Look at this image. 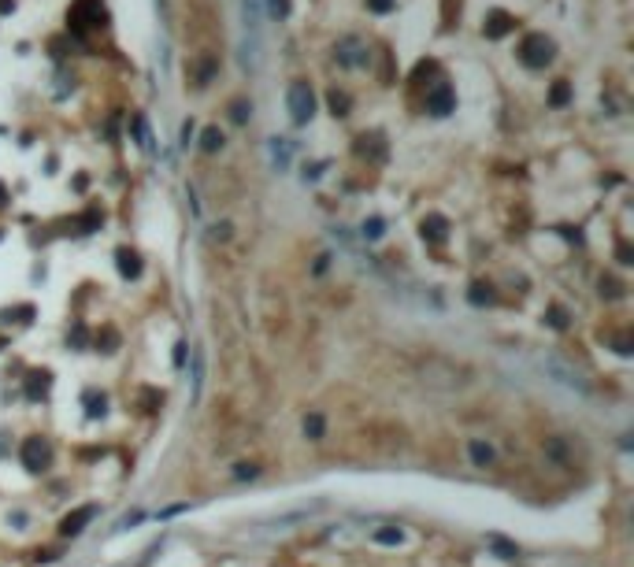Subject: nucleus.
I'll use <instances>...</instances> for the list:
<instances>
[{
	"mask_svg": "<svg viewBox=\"0 0 634 567\" xmlns=\"http://www.w3.org/2000/svg\"><path fill=\"white\" fill-rule=\"evenodd\" d=\"M419 378L434 390H464L475 382L471 378V367H464V363H456L449 356H423L419 360Z\"/></svg>",
	"mask_w": 634,
	"mask_h": 567,
	"instance_id": "nucleus-1",
	"label": "nucleus"
},
{
	"mask_svg": "<svg viewBox=\"0 0 634 567\" xmlns=\"http://www.w3.org/2000/svg\"><path fill=\"white\" fill-rule=\"evenodd\" d=\"M553 49L556 45L545 34H526L520 41V63H523V67H531V71H542L545 63L553 60Z\"/></svg>",
	"mask_w": 634,
	"mask_h": 567,
	"instance_id": "nucleus-2",
	"label": "nucleus"
},
{
	"mask_svg": "<svg viewBox=\"0 0 634 567\" xmlns=\"http://www.w3.org/2000/svg\"><path fill=\"white\" fill-rule=\"evenodd\" d=\"M286 104H289V115H293V123L297 126H305L311 115H316V97H311V85L308 82H293L289 85V93H286Z\"/></svg>",
	"mask_w": 634,
	"mask_h": 567,
	"instance_id": "nucleus-3",
	"label": "nucleus"
},
{
	"mask_svg": "<svg viewBox=\"0 0 634 567\" xmlns=\"http://www.w3.org/2000/svg\"><path fill=\"white\" fill-rule=\"evenodd\" d=\"M19 456H23V467H30V471H45L52 464V448H49L45 437H26Z\"/></svg>",
	"mask_w": 634,
	"mask_h": 567,
	"instance_id": "nucleus-4",
	"label": "nucleus"
},
{
	"mask_svg": "<svg viewBox=\"0 0 634 567\" xmlns=\"http://www.w3.org/2000/svg\"><path fill=\"white\" fill-rule=\"evenodd\" d=\"M334 56L341 67H363L368 63V45H363L360 37H341L334 45Z\"/></svg>",
	"mask_w": 634,
	"mask_h": 567,
	"instance_id": "nucleus-5",
	"label": "nucleus"
},
{
	"mask_svg": "<svg viewBox=\"0 0 634 567\" xmlns=\"http://www.w3.org/2000/svg\"><path fill=\"white\" fill-rule=\"evenodd\" d=\"M512 30H515V15L501 12V8H493V12H486V19H482V34H486L490 41L512 34Z\"/></svg>",
	"mask_w": 634,
	"mask_h": 567,
	"instance_id": "nucleus-6",
	"label": "nucleus"
},
{
	"mask_svg": "<svg viewBox=\"0 0 634 567\" xmlns=\"http://www.w3.org/2000/svg\"><path fill=\"white\" fill-rule=\"evenodd\" d=\"M453 108H456L453 89H449L445 82H434V85H431V93H427V112H431V115H449Z\"/></svg>",
	"mask_w": 634,
	"mask_h": 567,
	"instance_id": "nucleus-7",
	"label": "nucleus"
},
{
	"mask_svg": "<svg viewBox=\"0 0 634 567\" xmlns=\"http://www.w3.org/2000/svg\"><path fill=\"white\" fill-rule=\"evenodd\" d=\"M96 516V508L93 505H85V508H74L71 516H63V523H60V534H82L85 530V523H89Z\"/></svg>",
	"mask_w": 634,
	"mask_h": 567,
	"instance_id": "nucleus-8",
	"label": "nucleus"
},
{
	"mask_svg": "<svg viewBox=\"0 0 634 567\" xmlns=\"http://www.w3.org/2000/svg\"><path fill=\"white\" fill-rule=\"evenodd\" d=\"M468 453H471V464H475V467H493V460H497L493 445L482 442V437H471V442H468Z\"/></svg>",
	"mask_w": 634,
	"mask_h": 567,
	"instance_id": "nucleus-9",
	"label": "nucleus"
},
{
	"mask_svg": "<svg viewBox=\"0 0 634 567\" xmlns=\"http://www.w3.org/2000/svg\"><path fill=\"white\" fill-rule=\"evenodd\" d=\"M545 371L556 374V382H560V386H567V390H586V386H583V378H579V374H575L572 367H564L560 360H545Z\"/></svg>",
	"mask_w": 634,
	"mask_h": 567,
	"instance_id": "nucleus-10",
	"label": "nucleus"
},
{
	"mask_svg": "<svg viewBox=\"0 0 634 567\" xmlns=\"http://www.w3.org/2000/svg\"><path fill=\"white\" fill-rule=\"evenodd\" d=\"M357 152L360 156H371L375 164H382V159H386V145H382L379 134H371V137L363 134V137H357Z\"/></svg>",
	"mask_w": 634,
	"mask_h": 567,
	"instance_id": "nucleus-11",
	"label": "nucleus"
},
{
	"mask_svg": "<svg viewBox=\"0 0 634 567\" xmlns=\"http://www.w3.org/2000/svg\"><path fill=\"white\" fill-rule=\"evenodd\" d=\"M115 260H119V274L123 278H137V274H142V260H137L134 249H119V252H115Z\"/></svg>",
	"mask_w": 634,
	"mask_h": 567,
	"instance_id": "nucleus-12",
	"label": "nucleus"
},
{
	"mask_svg": "<svg viewBox=\"0 0 634 567\" xmlns=\"http://www.w3.org/2000/svg\"><path fill=\"white\" fill-rule=\"evenodd\" d=\"M216 71H219V60L216 56H204V60H197V67H193V82L208 85L212 78H216Z\"/></svg>",
	"mask_w": 634,
	"mask_h": 567,
	"instance_id": "nucleus-13",
	"label": "nucleus"
},
{
	"mask_svg": "<svg viewBox=\"0 0 634 567\" xmlns=\"http://www.w3.org/2000/svg\"><path fill=\"white\" fill-rule=\"evenodd\" d=\"M445 230H449V223L442 216H427L423 219V238L427 241H445Z\"/></svg>",
	"mask_w": 634,
	"mask_h": 567,
	"instance_id": "nucleus-14",
	"label": "nucleus"
},
{
	"mask_svg": "<svg viewBox=\"0 0 634 567\" xmlns=\"http://www.w3.org/2000/svg\"><path fill=\"white\" fill-rule=\"evenodd\" d=\"M323 430H327V419H323L319 412L305 415V437H311V442H319V437H323Z\"/></svg>",
	"mask_w": 634,
	"mask_h": 567,
	"instance_id": "nucleus-15",
	"label": "nucleus"
},
{
	"mask_svg": "<svg viewBox=\"0 0 634 567\" xmlns=\"http://www.w3.org/2000/svg\"><path fill=\"white\" fill-rule=\"evenodd\" d=\"M327 104H330V112H334V115H349V104L352 101H349L345 89H330L327 93Z\"/></svg>",
	"mask_w": 634,
	"mask_h": 567,
	"instance_id": "nucleus-16",
	"label": "nucleus"
},
{
	"mask_svg": "<svg viewBox=\"0 0 634 567\" xmlns=\"http://www.w3.org/2000/svg\"><path fill=\"white\" fill-rule=\"evenodd\" d=\"M468 301L471 304H493V286L490 282H475V286H471V293H468Z\"/></svg>",
	"mask_w": 634,
	"mask_h": 567,
	"instance_id": "nucleus-17",
	"label": "nucleus"
},
{
	"mask_svg": "<svg viewBox=\"0 0 634 567\" xmlns=\"http://www.w3.org/2000/svg\"><path fill=\"white\" fill-rule=\"evenodd\" d=\"M200 148H204V152H219V148H223V134H219V126H208V130L200 134Z\"/></svg>",
	"mask_w": 634,
	"mask_h": 567,
	"instance_id": "nucleus-18",
	"label": "nucleus"
},
{
	"mask_svg": "<svg viewBox=\"0 0 634 567\" xmlns=\"http://www.w3.org/2000/svg\"><path fill=\"white\" fill-rule=\"evenodd\" d=\"M490 545H493V552L501 556V560H515V556H520V549H515L512 541H504V538H497V534H493L490 538Z\"/></svg>",
	"mask_w": 634,
	"mask_h": 567,
	"instance_id": "nucleus-19",
	"label": "nucleus"
},
{
	"mask_svg": "<svg viewBox=\"0 0 634 567\" xmlns=\"http://www.w3.org/2000/svg\"><path fill=\"white\" fill-rule=\"evenodd\" d=\"M567 101H572V85H567V82H556L553 93H549V104H553V108H564Z\"/></svg>",
	"mask_w": 634,
	"mask_h": 567,
	"instance_id": "nucleus-20",
	"label": "nucleus"
},
{
	"mask_svg": "<svg viewBox=\"0 0 634 567\" xmlns=\"http://www.w3.org/2000/svg\"><path fill=\"white\" fill-rule=\"evenodd\" d=\"M249 115H252V104H249V101H234V104H230V119H234V123H245Z\"/></svg>",
	"mask_w": 634,
	"mask_h": 567,
	"instance_id": "nucleus-21",
	"label": "nucleus"
},
{
	"mask_svg": "<svg viewBox=\"0 0 634 567\" xmlns=\"http://www.w3.org/2000/svg\"><path fill=\"white\" fill-rule=\"evenodd\" d=\"M401 538H404V534H401V530H397V527H386V530H375V541H379V545H397V541H401Z\"/></svg>",
	"mask_w": 634,
	"mask_h": 567,
	"instance_id": "nucleus-22",
	"label": "nucleus"
},
{
	"mask_svg": "<svg viewBox=\"0 0 634 567\" xmlns=\"http://www.w3.org/2000/svg\"><path fill=\"white\" fill-rule=\"evenodd\" d=\"M267 12H271L275 19H286L289 15V0H267Z\"/></svg>",
	"mask_w": 634,
	"mask_h": 567,
	"instance_id": "nucleus-23",
	"label": "nucleus"
},
{
	"mask_svg": "<svg viewBox=\"0 0 634 567\" xmlns=\"http://www.w3.org/2000/svg\"><path fill=\"white\" fill-rule=\"evenodd\" d=\"M363 238H371V241L382 238V219H368V223H363Z\"/></svg>",
	"mask_w": 634,
	"mask_h": 567,
	"instance_id": "nucleus-24",
	"label": "nucleus"
},
{
	"mask_svg": "<svg viewBox=\"0 0 634 567\" xmlns=\"http://www.w3.org/2000/svg\"><path fill=\"white\" fill-rule=\"evenodd\" d=\"M368 8H371V12H379V15H386V12H393V8H397V0H368Z\"/></svg>",
	"mask_w": 634,
	"mask_h": 567,
	"instance_id": "nucleus-25",
	"label": "nucleus"
},
{
	"mask_svg": "<svg viewBox=\"0 0 634 567\" xmlns=\"http://www.w3.org/2000/svg\"><path fill=\"white\" fill-rule=\"evenodd\" d=\"M256 475H260L256 464H238V471H234V478H256Z\"/></svg>",
	"mask_w": 634,
	"mask_h": 567,
	"instance_id": "nucleus-26",
	"label": "nucleus"
},
{
	"mask_svg": "<svg viewBox=\"0 0 634 567\" xmlns=\"http://www.w3.org/2000/svg\"><path fill=\"white\" fill-rule=\"evenodd\" d=\"M549 326H556V330L567 326V315L560 312V308H549Z\"/></svg>",
	"mask_w": 634,
	"mask_h": 567,
	"instance_id": "nucleus-27",
	"label": "nucleus"
},
{
	"mask_svg": "<svg viewBox=\"0 0 634 567\" xmlns=\"http://www.w3.org/2000/svg\"><path fill=\"white\" fill-rule=\"evenodd\" d=\"M85 404H89V415H101V412H104V393H101V397H96V393H89V397H85Z\"/></svg>",
	"mask_w": 634,
	"mask_h": 567,
	"instance_id": "nucleus-28",
	"label": "nucleus"
},
{
	"mask_svg": "<svg viewBox=\"0 0 634 567\" xmlns=\"http://www.w3.org/2000/svg\"><path fill=\"white\" fill-rule=\"evenodd\" d=\"M275 159H278V167H286V164H289V148H286V145H278V141H275Z\"/></svg>",
	"mask_w": 634,
	"mask_h": 567,
	"instance_id": "nucleus-29",
	"label": "nucleus"
}]
</instances>
